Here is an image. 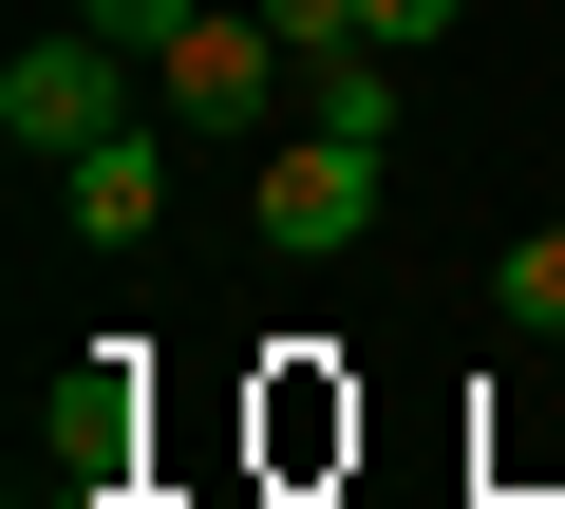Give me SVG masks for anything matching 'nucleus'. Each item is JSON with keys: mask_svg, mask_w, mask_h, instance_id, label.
Returning <instances> with one entry per match:
<instances>
[{"mask_svg": "<svg viewBox=\"0 0 565 509\" xmlns=\"http://www.w3.org/2000/svg\"><path fill=\"white\" fill-rule=\"evenodd\" d=\"M132 39H95V20H57V39H20V57H0V151H20V170H76L95 132H132Z\"/></svg>", "mask_w": 565, "mask_h": 509, "instance_id": "nucleus-1", "label": "nucleus"}, {"mask_svg": "<svg viewBox=\"0 0 565 509\" xmlns=\"http://www.w3.org/2000/svg\"><path fill=\"white\" fill-rule=\"evenodd\" d=\"M282 76H302V57H282V39L245 20V0H207V20L151 57V114H170L189 151H226V132H264V95H282Z\"/></svg>", "mask_w": 565, "mask_h": 509, "instance_id": "nucleus-2", "label": "nucleus"}, {"mask_svg": "<svg viewBox=\"0 0 565 509\" xmlns=\"http://www.w3.org/2000/svg\"><path fill=\"white\" fill-rule=\"evenodd\" d=\"M132 359H151V340H95V378L57 396V434H39V490H20V509H132Z\"/></svg>", "mask_w": 565, "mask_h": 509, "instance_id": "nucleus-3", "label": "nucleus"}, {"mask_svg": "<svg viewBox=\"0 0 565 509\" xmlns=\"http://www.w3.org/2000/svg\"><path fill=\"white\" fill-rule=\"evenodd\" d=\"M359 226H377V151L359 132H302V151L264 170V245H282V265H340Z\"/></svg>", "mask_w": 565, "mask_h": 509, "instance_id": "nucleus-4", "label": "nucleus"}, {"mask_svg": "<svg viewBox=\"0 0 565 509\" xmlns=\"http://www.w3.org/2000/svg\"><path fill=\"white\" fill-rule=\"evenodd\" d=\"M57 208H76V245H151V226H170V114L95 132V151L57 170Z\"/></svg>", "mask_w": 565, "mask_h": 509, "instance_id": "nucleus-5", "label": "nucleus"}, {"mask_svg": "<svg viewBox=\"0 0 565 509\" xmlns=\"http://www.w3.org/2000/svg\"><path fill=\"white\" fill-rule=\"evenodd\" d=\"M490 321H509V340H565V226H527L509 265H490Z\"/></svg>", "mask_w": 565, "mask_h": 509, "instance_id": "nucleus-6", "label": "nucleus"}, {"mask_svg": "<svg viewBox=\"0 0 565 509\" xmlns=\"http://www.w3.org/2000/svg\"><path fill=\"white\" fill-rule=\"evenodd\" d=\"M302 114H321V132H359V151H396V57H321V76H302Z\"/></svg>", "mask_w": 565, "mask_h": 509, "instance_id": "nucleus-7", "label": "nucleus"}, {"mask_svg": "<svg viewBox=\"0 0 565 509\" xmlns=\"http://www.w3.org/2000/svg\"><path fill=\"white\" fill-rule=\"evenodd\" d=\"M245 20L302 57V76H321V57H377V20H359V0H245Z\"/></svg>", "mask_w": 565, "mask_h": 509, "instance_id": "nucleus-8", "label": "nucleus"}, {"mask_svg": "<svg viewBox=\"0 0 565 509\" xmlns=\"http://www.w3.org/2000/svg\"><path fill=\"white\" fill-rule=\"evenodd\" d=\"M76 20H95V39H132V57H170V39L207 20V0H76Z\"/></svg>", "mask_w": 565, "mask_h": 509, "instance_id": "nucleus-9", "label": "nucleus"}, {"mask_svg": "<svg viewBox=\"0 0 565 509\" xmlns=\"http://www.w3.org/2000/svg\"><path fill=\"white\" fill-rule=\"evenodd\" d=\"M359 20H377V57H434V39L471 20V0H359Z\"/></svg>", "mask_w": 565, "mask_h": 509, "instance_id": "nucleus-10", "label": "nucleus"}]
</instances>
